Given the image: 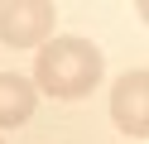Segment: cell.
I'll return each mask as SVG.
<instances>
[{"label": "cell", "instance_id": "3957f363", "mask_svg": "<svg viewBox=\"0 0 149 144\" xmlns=\"http://www.w3.org/2000/svg\"><path fill=\"white\" fill-rule=\"evenodd\" d=\"M111 120H116L130 139L149 134V72L144 67L125 72L116 86H111Z\"/></svg>", "mask_w": 149, "mask_h": 144}, {"label": "cell", "instance_id": "7a4b0ae2", "mask_svg": "<svg viewBox=\"0 0 149 144\" xmlns=\"http://www.w3.org/2000/svg\"><path fill=\"white\" fill-rule=\"evenodd\" d=\"M53 5L48 0H5L0 5V43L10 48H43L53 34Z\"/></svg>", "mask_w": 149, "mask_h": 144}, {"label": "cell", "instance_id": "277c9868", "mask_svg": "<svg viewBox=\"0 0 149 144\" xmlns=\"http://www.w3.org/2000/svg\"><path fill=\"white\" fill-rule=\"evenodd\" d=\"M39 106V91L24 72H0V130H15L24 125Z\"/></svg>", "mask_w": 149, "mask_h": 144}, {"label": "cell", "instance_id": "6da1fadb", "mask_svg": "<svg viewBox=\"0 0 149 144\" xmlns=\"http://www.w3.org/2000/svg\"><path fill=\"white\" fill-rule=\"evenodd\" d=\"M106 77V63H101V48L91 38H48L39 48V63H34V91H48L58 101H82L91 96Z\"/></svg>", "mask_w": 149, "mask_h": 144}]
</instances>
